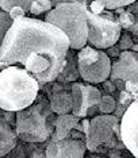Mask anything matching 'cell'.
<instances>
[{"instance_id": "6da1fadb", "label": "cell", "mask_w": 138, "mask_h": 158, "mask_svg": "<svg viewBox=\"0 0 138 158\" xmlns=\"http://www.w3.org/2000/svg\"><path fill=\"white\" fill-rule=\"evenodd\" d=\"M69 38L61 28L30 16L12 22L0 45V69L20 65L39 85L54 81L65 65Z\"/></svg>"}, {"instance_id": "7a4b0ae2", "label": "cell", "mask_w": 138, "mask_h": 158, "mask_svg": "<svg viewBox=\"0 0 138 158\" xmlns=\"http://www.w3.org/2000/svg\"><path fill=\"white\" fill-rule=\"evenodd\" d=\"M39 92V82L20 65L0 69V108L19 111L28 107Z\"/></svg>"}, {"instance_id": "3957f363", "label": "cell", "mask_w": 138, "mask_h": 158, "mask_svg": "<svg viewBox=\"0 0 138 158\" xmlns=\"http://www.w3.org/2000/svg\"><path fill=\"white\" fill-rule=\"evenodd\" d=\"M56 116L46 95L38 92L30 106L15 112V132L18 138L32 143L46 142L54 131Z\"/></svg>"}, {"instance_id": "277c9868", "label": "cell", "mask_w": 138, "mask_h": 158, "mask_svg": "<svg viewBox=\"0 0 138 158\" xmlns=\"http://www.w3.org/2000/svg\"><path fill=\"white\" fill-rule=\"evenodd\" d=\"M45 20L61 28L68 35L69 49L79 50L87 45L88 22L85 4L61 2L46 12Z\"/></svg>"}, {"instance_id": "5b68a950", "label": "cell", "mask_w": 138, "mask_h": 158, "mask_svg": "<svg viewBox=\"0 0 138 158\" xmlns=\"http://www.w3.org/2000/svg\"><path fill=\"white\" fill-rule=\"evenodd\" d=\"M87 150L106 154L110 149L126 150L121 138V124L114 114H97L89 119L85 139Z\"/></svg>"}, {"instance_id": "8992f818", "label": "cell", "mask_w": 138, "mask_h": 158, "mask_svg": "<svg viewBox=\"0 0 138 158\" xmlns=\"http://www.w3.org/2000/svg\"><path fill=\"white\" fill-rule=\"evenodd\" d=\"M88 37L87 45L95 49L106 50L115 45L122 34V27L112 10L104 8L101 14H93L87 8Z\"/></svg>"}, {"instance_id": "52a82bcc", "label": "cell", "mask_w": 138, "mask_h": 158, "mask_svg": "<svg viewBox=\"0 0 138 158\" xmlns=\"http://www.w3.org/2000/svg\"><path fill=\"white\" fill-rule=\"evenodd\" d=\"M80 77L89 84H100L110 77L111 58L101 49H95L89 45L79 49L76 56Z\"/></svg>"}, {"instance_id": "ba28073f", "label": "cell", "mask_w": 138, "mask_h": 158, "mask_svg": "<svg viewBox=\"0 0 138 158\" xmlns=\"http://www.w3.org/2000/svg\"><path fill=\"white\" fill-rule=\"evenodd\" d=\"M72 114L79 119L93 116L101 98V91L89 82H72Z\"/></svg>"}, {"instance_id": "9c48e42d", "label": "cell", "mask_w": 138, "mask_h": 158, "mask_svg": "<svg viewBox=\"0 0 138 158\" xmlns=\"http://www.w3.org/2000/svg\"><path fill=\"white\" fill-rule=\"evenodd\" d=\"M72 84L54 80L52 82L39 85V89L46 95L50 108L56 115L72 112Z\"/></svg>"}, {"instance_id": "30bf717a", "label": "cell", "mask_w": 138, "mask_h": 158, "mask_svg": "<svg viewBox=\"0 0 138 158\" xmlns=\"http://www.w3.org/2000/svg\"><path fill=\"white\" fill-rule=\"evenodd\" d=\"M110 80L114 82L132 81L138 84V52H121L115 61H111Z\"/></svg>"}, {"instance_id": "8fae6325", "label": "cell", "mask_w": 138, "mask_h": 158, "mask_svg": "<svg viewBox=\"0 0 138 158\" xmlns=\"http://www.w3.org/2000/svg\"><path fill=\"white\" fill-rule=\"evenodd\" d=\"M121 138L125 147L134 157H138V98L127 107L119 120Z\"/></svg>"}, {"instance_id": "7c38bea8", "label": "cell", "mask_w": 138, "mask_h": 158, "mask_svg": "<svg viewBox=\"0 0 138 158\" xmlns=\"http://www.w3.org/2000/svg\"><path fill=\"white\" fill-rule=\"evenodd\" d=\"M87 145L84 141L73 138L60 139V141H49L45 147V154L49 158H81L85 156Z\"/></svg>"}, {"instance_id": "4fadbf2b", "label": "cell", "mask_w": 138, "mask_h": 158, "mask_svg": "<svg viewBox=\"0 0 138 158\" xmlns=\"http://www.w3.org/2000/svg\"><path fill=\"white\" fill-rule=\"evenodd\" d=\"M18 138L15 127L0 116V157L7 156L16 146Z\"/></svg>"}, {"instance_id": "5bb4252c", "label": "cell", "mask_w": 138, "mask_h": 158, "mask_svg": "<svg viewBox=\"0 0 138 158\" xmlns=\"http://www.w3.org/2000/svg\"><path fill=\"white\" fill-rule=\"evenodd\" d=\"M77 122H79V118L75 116L72 112L57 115L56 122H54V131L50 135L49 141H60V139L67 138L71 130L77 124Z\"/></svg>"}, {"instance_id": "9a60e30c", "label": "cell", "mask_w": 138, "mask_h": 158, "mask_svg": "<svg viewBox=\"0 0 138 158\" xmlns=\"http://www.w3.org/2000/svg\"><path fill=\"white\" fill-rule=\"evenodd\" d=\"M79 77H80V73L77 68V58H76L75 54H72V49H69L67 58H65V65L56 80L63 81V82H73Z\"/></svg>"}, {"instance_id": "2e32d148", "label": "cell", "mask_w": 138, "mask_h": 158, "mask_svg": "<svg viewBox=\"0 0 138 158\" xmlns=\"http://www.w3.org/2000/svg\"><path fill=\"white\" fill-rule=\"evenodd\" d=\"M114 98H115V110H114V112L112 114L117 116L118 120H121V118L123 116L125 111L127 110V107L136 99H134L133 96L130 95L129 92H126V91H118L117 95H115Z\"/></svg>"}, {"instance_id": "e0dca14e", "label": "cell", "mask_w": 138, "mask_h": 158, "mask_svg": "<svg viewBox=\"0 0 138 158\" xmlns=\"http://www.w3.org/2000/svg\"><path fill=\"white\" fill-rule=\"evenodd\" d=\"M52 8H53V4L50 0H34L30 6L28 14L37 16V15H41V14H46Z\"/></svg>"}, {"instance_id": "ac0fdd59", "label": "cell", "mask_w": 138, "mask_h": 158, "mask_svg": "<svg viewBox=\"0 0 138 158\" xmlns=\"http://www.w3.org/2000/svg\"><path fill=\"white\" fill-rule=\"evenodd\" d=\"M115 110V98L111 95H101L100 102L97 104L99 114H112Z\"/></svg>"}, {"instance_id": "d6986e66", "label": "cell", "mask_w": 138, "mask_h": 158, "mask_svg": "<svg viewBox=\"0 0 138 158\" xmlns=\"http://www.w3.org/2000/svg\"><path fill=\"white\" fill-rule=\"evenodd\" d=\"M32 2H34V0H0V10L8 12L11 7L18 6V7H22L26 12H28Z\"/></svg>"}, {"instance_id": "ffe728a7", "label": "cell", "mask_w": 138, "mask_h": 158, "mask_svg": "<svg viewBox=\"0 0 138 158\" xmlns=\"http://www.w3.org/2000/svg\"><path fill=\"white\" fill-rule=\"evenodd\" d=\"M12 22H14V20L11 19L10 14L7 11L0 10V39H2V41H3V38H4L6 33L8 31V28L11 27Z\"/></svg>"}, {"instance_id": "44dd1931", "label": "cell", "mask_w": 138, "mask_h": 158, "mask_svg": "<svg viewBox=\"0 0 138 158\" xmlns=\"http://www.w3.org/2000/svg\"><path fill=\"white\" fill-rule=\"evenodd\" d=\"M96 2H99L100 4L107 10H115V8H118V7L129 6L134 0H96Z\"/></svg>"}, {"instance_id": "7402d4cb", "label": "cell", "mask_w": 138, "mask_h": 158, "mask_svg": "<svg viewBox=\"0 0 138 158\" xmlns=\"http://www.w3.org/2000/svg\"><path fill=\"white\" fill-rule=\"evenodd\" d=\"M118 48L121 49V52H125V50H130L133 46V39H132V35H130L129 31H125L121 34V37H119L118 42H117Z\"/></svg>"}, {"instance_id": "603a6c76", "label": "cell", "mask_w": 138, "mask_h": 158, "mask_svg": "<svg viewBox=\"0 0 138 158\" xmlns=\"http://www.w3.org/2000/svg\"><path fill=\"white\" fill-rule=\"evenodd\" d=\"M125 8L129 12H132L133 16H134V24H133V28L130 31L138 30V0H134L133 3H130L129 6H126Z\"/></svg>"}, {"instance_id": "cb8c5ba5", "label": "cell", "mask_w": 138, "mask_h": 158, "mask_svg": "<svg viewBox=\"0 0 138 158\" xmlns=\"http://www.w3.org/2000/svg\"><path fill=\"white\" fill-rule=\"evenodd\" d=\"M101 85V89L104 91V95H111V96H115L118 92L117 87L114 85V82H112L110 78H107V80H104L103 82H100Z\"/></svg>"}, {"instance_id": "d4e9b609", "label": "cell", "mask_w": 138, "mask_h": 158, "mask_svg": "<svg viewBox=\"0 0 138 158\" xmlns=\"http://www.w3.org/2000/svg\"><path fill=\"white\" fill-rule=\"evenodd\" d=\"M8 14H10V16H11V19L12 20H15V19H18V18H22V16H26V11H24L22 7H18V6H15V7H11L10 8V11H8Z\"/></svg>"}, {"instance_id": "484cf974", "label": "cell", "mask_w": 138, "mask_h": 158, "mask_svg": "<svg viewBox=\"0 0 138 158\" xmlns=\"http://www.w3.org/2000/svg\"><path fill=\"white\" fill-rule=\"evenodd\" d=\"M104 52H106V54L110 57V58H117V57L121 54V49L118 48V45H117V44L112 45V46H110V48H107L106 50H104Z\"/></svg>"}, {"instance_id": "4316f807", "label": "cell", "mask_w": 138, "mask_h": 158, "mask_svg": "<svg viewBox=\"0 0 138 158\" xmlns=\"http://www.w3.org/2000/svg\"><path fill=\"white\" fill-rule=\"evenodd\" d=\"M63 3H81V4H85L88 7L91 0H63Z\"/></svg>"}, {"instance_id": "83f0119b", "label": "cell", "mask_w": 138, "mask_h": 158, "mask_svg": "<svg viewBox=\"0 0 138 158\" xmlns=\"http://www.w3.org/2000/svg\"><path fill=\"white\" fill-rule=\"evenodd\" d=\"M129 33L132 35L133 44H138V30H133V31H129Z\"/></svg>"}, {"instance_id": "f1b7e54d", "label": "cell", "mask_w": 138, "mask_h": 158, "mask_svg": "<svg viewBox=\"0 0 138 158\" xmlns=\"http://www.w3.org/2000/svg\"><path fill=\"white\" fill-rule=\"evenodd\" d=\"M50 2H52L53 7H56L57 4H58V3H61V2H63V0H50Z\"/></svg>"}, {"instance_id": "f546056e", "label": "cell", "mask_w": 138, "mask_h": 158, "mask_svg": "<svg viewBox=\"0 0 138 158\" xmlns=\"http://www.w3.org/2000/svg\"><path fill=\"white\" fill-rule=\"evenodd\" d=\"M130 50H133V52H138V44H133V46H132V49Z\"/></svg>"}, {"instance_id": "4dcf8cb0", "label": "cell", "mask_w": 138, "mask_h": 158, "mask_svg": "<svg viewBox=\"0 0 138 158\" xmlns=\"http://www.w3.org/2000/svg\"><path fill=\"white\" fill-rule=\"evenodd\" d=\"M0 45H2V39H0Z\"/></svg>"}]
</instances>
